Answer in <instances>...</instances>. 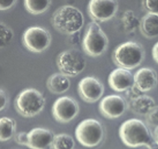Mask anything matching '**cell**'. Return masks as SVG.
<instances>
[{"instance_id": "obj_1", "label": "cell", "mask_w": 158, "mask_h": 149, "mask_svg": "<svg viewBox=\"0 0 158 149\" xmlns=\"http://www.w3.org/2000/svg\"><path fill=\"white\" fill-rule=\"evenodd\" d=\"M51 23L57 31L65 35H73L81 29L84 18L78 8L71 5H65L54 12Z\"/></svg>"}, {"instance_id": "obj_2", "label": "cell", "mask_w": 158, "mask_h": 149, "mask_svg": "<svg viewBox=\"0 0 158 149\" xmlns=\"http://www.w3.org/2000/svg\"><path fill=\"white\" fill-rule=\"evenodd\" d=\"M118 134L124 144L130 148L148 147L154 140L147 125L138 118H130L124 122Z\"/></svg>"}, {"instance_id": "obj_3", "label": "cell", "mask_w": 158, "mask_h": 149, "mask_svg": "<svg viewBox=\"0 0 158 149\" xmlns=\"http://www.w3.org/2000/svg\"><path fill=\"white\" fill-rule=\"evenodd\" d=\"M144 57L145 50L143 46L134 41L120 44L115 48L112 55V59L116 66L128 70L140 65Z\"/></svg>"}, {"instance_id": "obj_4", "label": "cell", "mask_w": 158, "mask_h": 149, "mask_svg": "<svg viewBox=\"0 0 158 149\" xmlns=\"http://www.w3.org/2000/svg\"><path fill=\"white\" fill-rule=\"evenodd\" d=\"M46 99L43 94L35 88L23 89L15 98L14 106L18 114L31 118L39 114L44 108Z\"/></svg>"}, {"instance_id": "obj_5", "label": "cell", "mask_w": 158, "mask_h": 149, "mask_svg": "<svg viewBox=\"0 0 158 149\" xmlns=\"http://www.w3.org/2000/svg\"><path fill=\"white\" fill-rule=\"evenodd\" d=\"M108 38L97 22L88 23L82 40L84 52L90 57H98L107 50Z\"/></svg>"}, {"instance_id": "obj_6", "label": "cell", "mask_w": 158, "mask_h": 149, "mask_svg": "<svg viewBox=\"0 0 158 149\" xmlns=\"http://www.w3.org/2000/svg\"><path fill=\"white\" fill-rule=\"evenodd\" d=\"M75 135L81 145L87 148H93L101 143L104 136L102 123L95 118H86L75 128Z\"/></svg>"}, {"instance_id": "obj_7", "label": "cell", "mask_w": 158, "mask_h": 149, "mask_svg": "<svg viewBox=\"0 0 158 149\" xmlns=\"http://www.w3.org/2000/svg\"><path fill=\"white\" fill-rule=\"evenodd\" d=\"M56 64L59 71L67 77L77 76L86 67V59L77 48H69L58 55Z\"/></svg>"}, {"instance_id": "obj_8", "label": "cell", "mask_w": 158, "mask_h": 149, "mask_svg": "<svg viewBox=\"0 0 158 149\" xmlns=\"http://www.w3.org/2000/svg\"><path fill=\"white\" fill-rule=\"evenodd\" d=\"M52 42L50 32L40 26H32L27 28L23 33L22 43L28 51L40 53L48 48Z\"/></svg>"}, {"instance_id": "obj_9", "label": "cell", "mask_w": 158, "mask_h": 149, "mask_svg": "<svg viewBox=\"0 0 158 149\" xmlns=\"http://www.w3.org/2000/svg\"><path fill=\"white\" fill-rule=\"evenodd\" d=\"M52 112L57 122L67 123L74 119L78 114L79 106L78 102L71 97H60L54 102Z\"/></svg>"}, {"instance_id": "obj_10", "label": "cell", "mask_w": 158, "mask_h": 149, "mask_svg": "<svg viewBox=\"0 0 158 149\" xmlns=\"http://www.w3.org/2000/svg\"><path fill=\"white\" fill-rule=\"evenodd\" d=\"M118 2L114 0H91L87 13L95 22H106L114 17L118 10Z\"/></svg>"}, {"instance_id": "obj_11", "label": "cell", "mask_w": 158, "mask_h": 149, "mask_svg": "<svg viewBox=\"0 0 158 149\" xmlns=\"http://www.w3.org/2000/svg\"><path fill=\"white\" fill-rule=\"evenodd\" d=\"M78 92L83 101L87 103H95L103 96L105 87L96 77L87 76L79 81Z\"/></svg>"}, {"instance_id": "obj_12", "label": "cell", "mask_w": 158, "mask_h": 149, "mask_svg": "<svg viewBox=\"0 0 158 149\" xmlns=\"http://www.w3.org/2000/svg\"><path fill=\"white\" fill-rule=\"evenodd\" d=\"M98 107L100 113L104 117L114 119L124 114L127 108V103L123 97L113 94L102 98Z\"/></svg>"}, {"instance_id": "obj_13", "label": "cell", "mask_w": 158, "mask_h": 149, "mask_svg": "<svg viewBox=\"0 0 158 149\" xmlns=\"http://www.w3.org/2000/svg\"><path fill=\"white\" fill-rule=\"evenodd\" d=\"M108 84L116 92H125L134 85V75L128 69L118 67L109 75Z\"/></svg>"}, {"instance_id": "obj_14", "label": "cell", "mask_w": 158, "mask_h": 149, "mask_svg": "<svg viewBox=\"0 0 158 149\" xmlns=\"http://www.w3.org/2000/svg\"><path fill=\"white\" fill-rule=\"evenodd\" d=\"M157 74L152 68H141L134 75V85L141 93L149 92L157 86Z\"/></svg>"}, {"instance_id": "obj_15", "label": "cell", "mask_w": 158, "mask_h": 149, "mask_svg": "<svg viewBox=\"0 0 158 149\" xmlns=\"http://www.w3.org/2000/svg\"><path fill=\"white\" fill-rule=\"evenodd\" d=\"M54 136L48 129L35 127L28 133L27 147L30 149H46L50 146Z\"/></svg>"}, {"instance_id": "obj_16", "label": "cell", "mask_w": 158, "mask_h": 149, "mask_svg": "<svg viewBox=\"0 0 158 149\" xmlns=\"http://www.w3.org/2000/svg\"><path fill=\"white\" fill-rule=\"evenodd\" d=\"M155 106L153 98L143 94L127 103V107L131 112L140 116H146Z\"/></svg>"}, {"instance_id": "obj_17", "label": "cell", "mask_w": 158, "mask_h": 149, "mask_svg": "<svg viewBox=\"0 0 158 149\" xmlns=\"http://www.w3.org/2000/svg\"><path fill=\"white\" fill-rule=\"evenodd\" d=\"M71 83L69 77L61 72L52 74L48 77L46 81V87L54 94H62L66 93L70 87Z\"/></svg>"}, {"instance_id": "obj_18", "label": "cell", "mask_w": 158, "mask_h": 149, "mask_svg": "<svg viewBox=\"0 0 158 149\" xmlns=\"http://www.w3.org/2000/svg\"><path fill=\"white\" fill-rule=\"evenodd\" d=\"M139 29L145 37H158V14L147 13L143 16L140 20Z\"/></svg>"}, {"instance_id": "obj_19", "label": "cell", "mask_w": 158, "mask_h": 149, "mask_svg": "<svg viewBox=\"0 0 158 149\" xmlns=\"http://www.w3.org/2000/svg\"><path fill=\"white\" fill-rule=\"evenodd\" d=\"M16 124L15 120L10 117H2L0 118V139L2 142L8 141L10 138L13 137L16 131Z\"/></svg>"}, {"instance_id": "obj_20", "label": "cell", "mask_w": 158, "mask_h": 149, "mask_svg": "<svg viewBox=\"0 0 158 149\" xmlns=\"http://www.w3.org/2000/svg\"><path fill=\"white\" fill-rule=\"evenodd\" d=\"M121 22L123 29L127 33L135 31L138 27L139 28L140 25V20L132 10H126L124 12L121 17Z\"/></svg>"}, {"instance_id": "obj_21", "label": "cell", "mask_w": 158, "mask_h": 149, "mask_svg": "<svg viewBox=\"0 0 158 149\" xmlns=\"http://www.w3.org/2000/svg\"><path fill=\"white\" fill-rule=\"evenodd\" d=\"M51 3L50 0H26L24 5L28 13L37 15L47 10Z\"/></svg>"}, {"instance_id": "obj_22", "label": "cell", "mask_w": 158, "mask_h": 149, "mask_svg": "<svg viewBox=\"0 0 158 149\" xmlns=\"http://www.w3.org/2000/svg\"><path fill=\"white\" fill-rule=\"evenodd\" d=\"M75 141L70 135L59 134L54 136L50 149H74Z\"/></svg>"}, {"instance_id": "obj_23", "label": "cell", "mask_w": 158, "mask_h": 149, "mask_svg": "<svg viewBox=\"0 0 158 149\" xmlns=\"http://www.w3.org/2000/svg\"><path fill=\"white\" fill-rule=\"evenodd\" d=\"M0 35H1V48L5 47L10 43L14 37V33L11 28L2 22L0 23Z\"/></svg>"}, {"instance_id": "obj_24", "label": "cell", "mask_w": 158, "mask_h": 149, "mask_svg": "<svg viewBox=\"0 0 158 149\" xmlns=\"http://www.w3.org/2000/svg\"><path fill=\"white\" fill-rule=\"evenodd\" d=\"M142 5L148 14H158V0H145Z\"/></svg>"}, {"instance_id": "obj_25", "label": "cell", "mask_w": 158, "mask_h": 149, "mask_svg": "<svg viewBox=\"0 0 158 149\" xmlns=\"http://www.w3.org/2000/svg\"><path fill=\"white\" fill-rule=\"evenodd\" d=\"M146 122L151 126L158 127V105L152 109V110L145 116Z\"/></svg>"}, {"instance_id": "obj_26", "label": "cell", "mask_w": 158, "mask_h": 149, "mask_svg": "<svg viewBox=\"0 0 158 149\" xmlns=\"http://www.w3.org/2000/svg\"><path fill=\"white\" fill-rule=\"evenodd\" d=\"M125 95H126L127 98L128 99V101H131V100L134 99V98H137L138 96H141L142 93L135 87V86L133 85L132 87L129 88L127 91H125Z\"/></svg>"}, {"instance_id": "obj_27", "label": "cell", "mask_w": 158, "mask_h": 149, "mask_svg": "<svg viewBox=\"0 0 158 149\" xmlns=\"http://www.w3.org/2000/svg\"><path fill=\"white\" fill-rule=\"evenodd\" d=\"M14 139L17 144L27 146L28 145V133L19 132L14 136Z\"/></svg>"}, {"instance_id": "obj_28", "label": "cell", "mask_w": 158, "mask_h": 149, "mask_svg": "<svg viewBox=\"0 0 158 149\" xmlns=\"http://www.w3.org/2000/svg\"><path fill=\"white\" fill-rule=\"evenodd\" d=\"M17 3L16 0H6V1H1L0 2V9L1 10H6L10 9Z\"/></svg>"}, {"instance_id": "obj_29", "label": "cell", "mask_w": 158, "mask_h": 149, "mask_svg": "<svg viewBox=\"0 0 158 149\" xmlns=\"http://www.w3.org/2000/svg\"><path fill=\"white\" fill-rule=\"evenodd\" d=\"M7 102H8V98H7L6 93L2 89H1L0 90V110H2L5 108Z\"/></svg>"}, {"instance_id": "obj_30", "label": "cell", "mask_w": 158, "mask_h": 149, "mask_svg": "<svg viewBox=\"0 0 158 149\" xmlns=\"http://www.w3.org/2000/svg\"><path fill=\"white\" fill-rule=\"evenodd\" d=\"M152 57L155 62L158 64V42L156 43L152 48Z\"/></svg>"}, {"instance_id": "obj_31", "label": "cell", "mask_w": 158, "mask_h": 149, "mask_svg": "<svg viewBox=\"0 0 158 149\" xmlns=\"http://www.w3.org/2000/svg\"><path fill=\"white\" fill-rule=\"evenodd\" d=\"M154 137L158 143V127H156L154 130Z\"/></svg>"}]
</instances>
